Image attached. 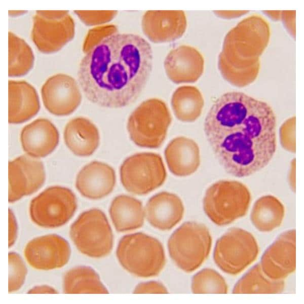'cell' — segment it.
<instances>
[{
    "label": "cell",
    "mask_w": 304,
    "mask_h": 304,
    "mask_svg": "<svg viewBox=\"0 0 304 304\" xmlns=\"http://www.w3.org/2000/svg\"><path fill=\"white\" fill-rule=\"evenodd\" d=\"M284 280H275L263 272L259 263L248 271L235 285L234 294H276L285 288Z\"/></svg>",
    "instance_id": "f1b7e54d"
},
{
    "label": "cell",
    "mask_w": 304,
    "mask_h": 304,
    "mask_svg": "<svg viewBox=\"0 0 304 304\" xmlns=\"http://www.w3.org/2000/svg\"><path fill=\"white\" fill-rule=\"evenodd\" d=\"M258 253L253 235L243 229L233 227L216 241L213 259L223 272L237 275L255 260Z\"/></svg>",
    "instance_id": "9c48e42d"
},
{
    "label": "cell",
    "mask_w": 304,
    "mask_h": 304,
    "mask_svg": "<svg viewBox=\"0 0 304 304\" xmlns=\"http://www.w3.org/2000/svg\"><path fill=\"white\" fill-rule=\"evenodd\" d=\"M31 48L21 38L9 32V75L19 77L27 73L33 64Z\"/></svg>",
    "instance_id": "f546056e"
},
{
    "label": "cell",
    "mask_w": 304,
    "mask_h": 304,
    "mask_svg": "<svg viewBox=\"0 0 304 304\" xmlns=\"http://www.w3.org/2000/svg\"><path fill=\"white\" fill-rule=\"evenodd\" d=\"M63 292L66 294L108 293L97 273L88 266H78L64 275Z\"/></svg>",
    "instance_id": "4316f807"
},
{
    "label": "cell",
    "mask_w": 304,
    "mask_h": 304,
    "mask_svg": "<svg viewBox=\"0 0 304 304\" xmlns=\"http://www.w3.org/2000/svg\"><path fill=\"white\" fill-rule=\"evenodd\" d=\"M249 12L248 11H215L213 13L220 18L232 19L240 17Z\"/></svg>",
    "instance_id": "f35d334b"
},
{
    "label": "cell",
    "mask_w": 304,
    "mask_h": 304,
    "mask_svg": "<svg viewBox=\"0 0 304 304\" xmlns=\"http://www.w3.org/2000/svg\"><path fill=\"white\" fill-rule=\"evenodd\" d=\"M134 293H168V291L162 283L150 281L137 284L133 290Z\"/></svg>",
    "instance_id": "d590c367"
},
{
    "label": "cell",
    "mask_w": 304,
    "mask_h": 304,
    "mask_svg": "<svg viewBox=\"0 0 304 304\" xmlns=\"http://www.w3.org/2000/svg\"><path fill=\"white\" fill-rule=\"evenodd\" d=\"M208 229L195 221L183 223L171 234L168 241L170 256L180 270L192 273L208 258L212 246Z\"/></svg>",
    "instance_id": "8992f818"
},
{
    "label": "cell",
    "mask_w": 304,
    "mask_h": 304,
    "mask_svg": "<svg viewBox=\"0 0 304 304\" xmlns=\"http://www.w3.org/2000/svg\"><path fill=\"white\" fill-rule=\"evenodd\" d=\"M17 235V223L13 211L9 209V247L14 244Z\"/></svg>",
    "instance_id": "74e56055"
},
{
    "label": "cell",
    "mask_w": 304,
    "mask_h": 304,
    "mask_svg": "<svg viewBox=\"0 0 304 304\" xmlns=\"http://www.w3.org/2000/svg\"><path fill=\"white\" fill-rule=\"evenodd\" d=\"M116 26L112 24L98 26L89 30L83 45V51L86 53L94 46L104 38L118 32Z\"/></svg>",
    "instance_id": "836d02e7"
},
{
    "label": "cell",
    "mask_w": 304,
    "mask_h": 304,
    "mask_svg": "<svg viewBox=\"0 0 304 304\" xmlns=\"http://www.w3.org/2000/svg\"><path fill=\"white\" fill-rule=\"evenodd\" d=\"M116 182L115 170L109 165L99 161H92L78 173L75 187L84 197L102 199L110 194Z\"/></svg>",
    "instance_id": "d6986e66"
},
{
    "label": "cell",
    "mask_w": 304,
    "mask_h": 304,
    "mask_svg": "<svg viewBox=\"0 0 304 304\" xmlns=\"http://www.w3.org/2000/svg\"><path fill=\"white\" fill-rule=\"evenodd\" d=\"M191 290L195 294H226L228 286L223 277L210 268L204 269L193 277Z\"/></svg>",
    "instance_id": "4dcf8cb0"
},
{
    "label": "cell",
    "mask_w": 304,
    "mask_h": 304,
    "mask_svg": "<svg viewBox=\"0 0 304 304\" xmlns=\"http://www.w3.org/2000/svg\"><path fill=\"white\" fill-rule=\"evenodd\" d=\"M8 292L17 291L23 285L27 275V268L21 257L17 253L8 254Z\"/></svg>",
    "instance_id": "1f68e13d"
},
{
    "label": "cell",
    "mask_w": 304,
    "mask_h": 304,
    "mask_svg": "<svg viewBox=\"0 0 304 304\" xmlns=\"http://www.w3.org/2000/svg\"><path fill=\"white\" fill-rule=\"evenodd\" d=\"M40 107L35 89L24 81H9L8 122L20 124L34 116Z\"/></svg>",
    "instance_id": "603a6c76"
},
{
    "label": "cell",
    "mask_w": 304,
    "mask_h": 304,
    "mask_svg": "<svg viewBox=\"0 0 304 304\" xmlns=\"http://www.w3.org/2000/svg\"><path fill=\"white\" fill-rule=\"evenodd\" d=\"M165 157L169 170L177 176L193 174L200 164L198 145L193 139L183 136L176 137L169 143Z\"/></svg>",
    "instance_id": "7402d4cb"
},
{
    "label": "cell",
    "mask_w": 304,
    "mask_h": 304,
    "mask_svg": "<svg viewBox=\"0 0 304 304\" xmlns=\"http://www.w3.org/2000/svg\"><path fill=\"white\" fill-rule=\"evenodd\" d=\"M23 253L32 268L48 271L64 267L70 258L71 249L64 238L52 234L31 240L25 245Z\"/></svg>",
    "instance_id": "4fadbf2b"
},
{
    "label": "cell",
    "mask_w": 304,
    "mask_h": 304,
    "mask_svg": "<svg viewBox=\"0 0 304 304\" xmlns=\"http://www.w3.org/2000/svg\"><path fill=\"white\" fill-rule=\"evenodd\" d=\"M46 174L43 163L27 155L8 163V201L13 203L36 192L44 184Z\"/></svg>",
    "instance_id": "5bb4252c"
},
{
    "label": "cell",
    "mask_w": 304,
    "mask_h": 304,
    "mask_svg": "<svg viewBox=\"0 0 304 304\" xmlns=\"http://www.w3.org/2000/svg\"><path fill=\"white\" fill-rule=\"evenodd\" d=\"M289 182L291 189L293 192L295 191V159H293L290 166L289 174Z\"/></svg>",
    "instance_id": "60d3db41"
},
{
    "label": "cell",
    "mask_w": 304,
    "mask_h": 304,
    "mask_svg": "<svg viewBox=\"0 0 304 304\" xmlns=\"http://www.w3.org/2000/svg\"><path fill=\"white\" fill-rule=\"evenodd\" d=\"M109 215L115 229L126 232L140 228L145 218V210L141 201L131 196L121 195L112 201Z\"/></svg>",
    "instance_id": "d4e9b609"
},
{
    "label": "cell",
    "mask_w": 304,
    "mask_h": 304,
    "mask_svg": "<svg viewBox=\"0 0 304 304\" xmlns=\"http://www.w3.org/2000/svg\"><path fill=\"white\" fill-rule=\"evenodd\" d=\"M144 210L149 223L159 230L165 231L172 229L181 220L184 207L178 196L162 192L148 200Z\"/></svg>",
    "instance_id": "44dd1931"
},
{
    "label": "cell",
    "mask_w": 304,
    "mask_h": 304,
    "mask_svg": "<svg viewBox=\"0 0 304 304\" xmlns=\"http://www.w3.org/2000/svg\"><path fill=\"white\" fill-rule=\"evenodd\" d=\"M150 44L141 36L117 32L89 49L78 71L87 99L101 107L118 108L139 97L153 69Z\"/></svg>",
    "instance_id": "7a4b0ae2"
},
{
    "label": "cell",
    "mask_w": 304,
    "mask_h": 304,
    "mask_svg": "<svg viewBox=\"0 0 304 304\" xmlns=\"http://www.w3.org/2000/svg\"><path fill=\"white\" fill-rule=\"evenodd\" d=\"M77 208L75 195L60 186L49 187L32 199L29 205L32 221L39 226L53 229L67 223Z\"/></svg>",
    "instance_id": "8fae6325"
},
{
    "label": "cell",
    "mask_w": 304,
    "mask_h": 304,
    "mask_svg": "<svg viewBox=\"0 0 304 304\" xmlns=\"http://www.w3.org/2000/svg\"><path fill=\"white\" fill-rule=\"evenodd\" d=\"M69 235L78 250L90 257H105L113 248L110 225L105 213L98 208L82 213L71 224Z\"/></svg>",
    "instance_id": "ba28073f"
},
{
    "label": "cell",
    "mask_w": 304,
    "mask_h": 304,
    "mask_svg": "<svg viewBox=\"0 0 304 304\" xmlns=\"http://www.w3.org/2000/svg\"><path fill=\"white\" fill-rule=\"evenodd\" d=\"M121 183L129 193L144 195L161 186L166 170L161 157L153 153H140L126 159L120 169Z\"/></svg>",
    "instance_id": "30bf717a"
},
{
    "label": "cell",
    "mask_w": 304,
    "mask_h": 304,
    "mask_svg": "<svg viewBox=\"0 0 304 304\" xmlns=\"http://www.w3.org/2000/svg\"><path fill=\"white\" fill-rule=\"evenodd\" d=\"M270 38L269 24L261 16L254 14L240 21L226 34L218 56V69L223 78L240 88L253 82Z\"/></svg>",
    "instance_id": "3957f363"
},
{
    "label": "cell",
    "mask_w": 304,
    "mask_h": 304,
    "mask_svg": "<svg viewBox=\"0 0 304 304\" xmlns=\"http://www.w3.org/2000/svg\"><path fill=\"white\" fill-rule=\"evenodd\" d=\"M74 35V23L68 11H36L31 35L41 52L51 53L58 51Z\"/></svg>",
    "instance_id": "7c38bea8"
},
{
    "label": "cell",
    "mask_w": 304,
    "mask_h": 304,
    "mask_svg": "<svg viewBox=\"0 0 304 304\" xmlns=\"http://www.w3.org/2000/svg\"><path fill=\"white\" fill-rule=\"evenodd\" d=\"M295 11H281L280 18L287 31L294 38L295 36Z\"/></svg>",
    "instance_id": "8d00e7d4"
},
{
    "label": "cell",
    "mask_w": 304,
    "mask_h": 304,
    "mask_svg": "<svg viewBox=\"0 0 304 304\" xmlns=\"http://www.w3.org/2000/svg\"><path fill=\"white\" fill-rule=\"evenodd\" d=\"M171 121L166 103L153 98L143 101L134 109L128 118L127 128L136 145L157 148L164 142Z\"/></svg>",
    "instance_id": "52a82bcc"
},
{
    "label": "cell",
    "mask_w": 304,
    "mask_h": 304,
    "mask_svg": "<svg viewBox=\"0 0 304 304\" xmlns=\"http://www.w3.org/2000/svg\"><path fill=\"white\" fill-rule=\"evenodd\" d=\"M264 273L275 280H284L296 268V231L281 234L263 254L259 263Z\"/></svg>",
    "instance_id": "2e32d148"
},
{
    "label": "cell",
    "mask_w": 304,
    "mask_h": 304,
    "mask_svg": "<svg viewBox=\"0 0 304 304\" xmlns=\"http://www.w3.org/2000/svg\"><path fill=\"white\" fill-rule=\"evenodd\" d=\"M276 117L267 102L240 92L212 104L204 122L206 138L219 163L238 177L265 167L276 149Z\"/></svg>",
    "instance_id": "6da1fadb"
},
{
    "label": "cell",
    "mask_w": 304,
    "mask_h": 304,
    "mask_svg": "<svg viewBox=\"0 0 304 304\" xmlns=\"http://www.w3.org/2000/svg\"><path fill=\"white\" fill-rule=\"evenodd\" d=\"M171 103L177 119L182 122H193L201 116L204 100L196 87L184 85L178 87L174 91Z\"/></svg>",
    "instance_id": "83f0119b"
},
{
    "label": "cell",
    "mask_w": 304,
    "mask_h": 304,
    "mask_svg": "<svg viewBox=\"0 0 304 304\" xmlns=\"http://www.w3.org/2000/svg\"><path fill=\"white\" fill-rule=\"evenodd\" d=\"M285 213V207L278 198L266 195L261 197L255 202L250 219L258 231L269 232L281 225Z\"/></svg>",
    "instance_id": "484cf974"
},
{
    "label": "cell",
    "mask_w": 304,
    "mask_h": 304,
    "mask_svg": "<svg viewBox=\"0 0 304 304\" xmlns=\"http://www.w3.org/2000/svg\"><path fill=\"white\" fill-rule=\"evenodd\" d=\"M204 59L196 48L181 45L171 50L164 61L169 79L176 84L197 82L203 73Z\"/></svg>",
    "instance_id": "ac0fdd59"
},
{
    "label": "cell",
    "mask_w": 304,
    "mask_h": 304,
    "mask_svg": "<svg viewBox=\"0 0 304 304\" xmlns=\"http://www.w3.org/2000/svg\"><path fill=\"white\" fill-rule=\"evenodd\" d=\"M63 137L68 149L79 157L90 156L99 144L97 128L91 121L83 117L69 121L65 127Z\"/></svg>",
    "instance_id": "cb8c5ba5"
},
{
    "label": "cell",
    "mask_w": 304,
    "mask_h": 304,
    "mask_svg": "<svg viewBox=\"0 0 304 304\" xmlns=\"http://www.w3.org/2000/svg\"><path fill=\"white\" fill-rule=\"evenodd\" d=\"M30 294L52 293L56 294L58 292L53 287L46 285H37L29 290L27 292Z\"/></svg>",
    "instance_id": "ab89813d"
},
{
    "label": "cell",
    "mask_w": 304,
    "mask_h": 304,
    "mask_svg": "<svg viewBox=\"0 0 304 304\" xmlns=\"http://www.w3.org/2000/svg\"><path fill=\"white\" fill-rule=\"evenodd\" d=\"M59 134L49 120L37 119L25 126L20 133V141L26 155L34 158L50 154L59 143Z\"/></svg>",
    "instance_id": "ffe728a7"
},
{
    "label": "cell",
    "mask_w": 304,
    "mask_h": 304,
    "mask_svg": "<svg viewBox=\"0 0 304 304\" xmlns=\"http://www.w3.org/2000/svg\"><path fill=\"white\" fill-rule=\"evenodd\" d=\"M144 34L151 42L165 43L181 37L187 26L183 11H147L141 18Z\"/></svg>",
    "instance_id": "e0dca14e"
},
{
    "label": "cell",
    "mask_w": 304,
    "mask_h": 304,
    "mask_svg": "<svg viewBox=\"0 0 304 304\" xmlns=\"http://www.w3.org/2000/svg\"><path fill=\"white\" fill-rule=\"evenodd\" d=\"M263 13L274 20H279L280 19L281 15V11H264Z\"/></svg>",
    "instance_id": "b9f144b4"
},
{
    "label": "cell",
    "mask_w": 304,
    "mask_h": 304,
    "mask_svg": "<svg viewBox=\"0 0 304 304\" xmlns=\"http://www.w3.org/2000/svg\"><path fill=\"white\" fill-rule=\"evenodd\" d=\"M74 12L83 22L88 25L105 23L112 20L117 14L118 11H81Z\"/></svg>",
    "instance_id": "e575fe53"
},
{
    "label": "cell",
    "mask_w": 304,
    "mask_h": 304,
    "mask_svg": "<svg viewBox=\"0 0 304 304\" xmlns=\"http://www.w3.org/2000/svg\"><path fill=\"white\" fill-rule=\"evenodd\" d=\"M250 202L251 194L244 184L236 180H221L206 190L203 208L213 223L223 226L244 216Z\"/></svg>",
    "instance_id": "5b68a950"
},
{
    "label": "cell",
    "mask_w": 304,
    "mask_h": 304,
    "mask_svg": "<svg viewBox=\"0 0 304 304\" xmlns=\"http://www.w3.org/2000/svg\"><path fill=\"white\" fill-rule=\"evenodd\" d=\"M80 87L79 83L67 74L58 73L50 77L41 89L45 108L57 116L71 114L82 100Z\"/></svg>",
    "instance_id": "9a60e30c"
},
{
    "label": "cell",
    "mask_w": 304,
    "mask_h": 304,
    "mask_svg": "<svg viewBox=\"0 0 304 304\" xmlns=\"http://www.w3.org/2000/svg\"><path fill=\"white\" fill-rule=\"evenodd\" d=\"M116 256L126 271L142 278L158 276L166 264L165 250L160 241L141 232L124 236L118 243Z\"/></svg>",
    "instance_id": "277c9868"
},
{
    "label": "cell",
    "mask_w": 304,
    "mask_h": 304,
    "mask_svg": "<svg viewBox=\"0 0 304 304\" xmlns=\"http://www.w3.org/2000/svg\"><path fill=\"white\" fill-rule=\"evenodd\" d=\"M295 127V117H292L286 120L279 130L282 146L287 151L292 153L296 151Z\"/></svg>",
    "instance_id": "d6a6232c"
}]
</instances>
